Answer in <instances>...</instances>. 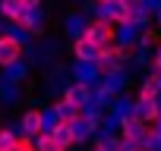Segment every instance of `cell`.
I'll use <instances>...</instances> for the list:
<instances>
[{
  "label": "cell",
  "instance_id": "obj_1",
  "mask_svg": "<svg viewBox=\"0 0 161 151\" xmlns=\"http://www.w3.org/2000/svg\"><path fill=\"white\" fill-rule=\"evenodd\" d=\"M82 35H89L95 44H101V47H108V44H117L120 41V25L104 13V16H98V19H92L86 29H82Z\"/></svg>",
  "mask_w": 161,
  "mask_h": 151
},
{
  "label": "cell",
  "instance_id": "obj_2",
  "mask_svg": "<svg viewBox=\"0 0 161 151\" xmlns=\"http://www.w3.org/2000/svg\"><path fill=\"white\" fill-rule=\"evenodd\" d=\"M123 60H126V57H123V47H120V44H108V47H101L95 66H98L101 76H117V72L123 69Z\"/></svg>",
  "mask_w": 161,
  "mask_h": 151
},
{
  "label": "cell",
  "instance_id": "obj_3",
  "mask_svg": "<svg viewBox=\"0 0 161 151\" xmlns=\"http://www.w3.org/2000/svg\"><path fill=\"white\" fill-rule=\"evenodd\" d=\"M22 54H25V47H22V41L16 38V35H0V69H10V66H16L19 60H22Z\"/></svg>",
  "mask_w": 161,
  "mask_h": 151
},
{
  "label": "cell",
  "instance_id": "obj_4",
  "mask_svg": "<svg viewBox=\"0 0 161 151\" xmlns=\"http://www.w3.org/2000/svg\"><path fill=\"white\" fill-rule=\"evenodd\" d=\"M51 132L66 145V148H76L79 142H82V129H79V123H69V120H54V126H51Z\"/></svg>",
  "mask_w": 161,
  "mask_h": 151
},
{
  "label": "cell",
  "instance_id": "obj_5",
  "mask_svg": "<svg viewBox=\"0 0 161 151\" xmlns=\"http://www.w3.org/2000/svg\"><path fill=\"white\" fill-rule=\"evenodd\" d=\"M73 54H76L79 63H95L98 54H101V44H95L89 35H79V38L73 41Z\"/></svg>",
  "mask_w": 161,
  "mask_h": 151
},
{
  "label": "cell",
  "instance_id": "obj_6",
  "mask_svg": "<svg viewBox=\"0 0 161 151\" xmlns=\"http://www.w3.org/2000/svg\"><path fill=\"white\" fill-rule=\"evenodd\" d=\"M158 98H161V72L155 69L148 79L139 85V98H136V101H139V104H152V101H158Z\"/></svg>",
  "mask_w": 161,
  "mask_h": 151
},
{
  "label": "cell",
  "instance_id": "obj_7",
  "mask_svg": "<svg viewBox=\"0 0 161 151\" xmlns=\"http://www.w3.org/2000/svg\"><path fill=\"white\" fill-rule=\"evenodd\" d=\"M22 132L32 135V138H38L41 132H47L44 113H41V110H25V113H22Z\"/></svg>",
  "mask_w": 161,
  "mask_h": 151
},
{
  "label": "cell",
  "instance_id": "obj_8",
  "mask_svg": "<svg viewBox=\"0 0 161 151\" xmlns=\"http://www.w3.org/2000/svg\"><path fill=\"white\" fill-rule=\"evenodd\" d=\"M35 148H38V151H69V148H66V145H63L51 129H47V132H41V135L35 138Z\"/></svg>",
  "mask_w": 161,
  "mask_h": 151
},
{
  "label": "cell",
  "instance_id": "obj_9",
  "mask_svg": "<svg viewBox=\"0 0 161 151\" xmlns=\"http://www.w3.org/2000/svg\"><path fill=\"white\" fill-rule=\"evenodd\" d=\"M158 41H161V38H158V32H152V29H145V32L139 35V44H142V47H158Z\"/></svg>",
  "mask_w": 161,
  "mask_h": 151
},
{
  "label": "cell",
  "instance_id": "obj_10",
  "mask_svg": "<svg viewBox=\"0 0 161 151\" xmlns=\"http://www.w3.org/2000/svg\"><path fill=\"white\" fill-rule=\"evenodd\" d=\"M155 69L161 72V41H158V47H155Z\"/></svg>",
  "mask_w": 161,
  "mask_h": 151
},
{
  "label": "cell",
  "instance_id": "obj_11",
  "mask_svg": "<svg viewBox=\"0 0 161 151\" xmlns=\"http://www.w3.org/2000/svg\"><path fill=\"white\" fill-rule=\"evenodd\" d=\"M22 3H25L29 10H38V7H41V0H22Z\"/></svg>",
  "mask_w": 161,
  "mask_h": 151
},
{
  "label": "cell",
  "instance_id": "obj_12",
  "mask_svg": "<svg viewBox=\"0 0 161 151\" xmlns=\"http://www.w3.org/2000/svg\"><path fill=\"white\" fill-rule=\"evenodd\" d=\"M158 29H161V10H158Z\"/></svg>",
  "mask_w": 161,
  "mask_h": 151
}]
</instances>
